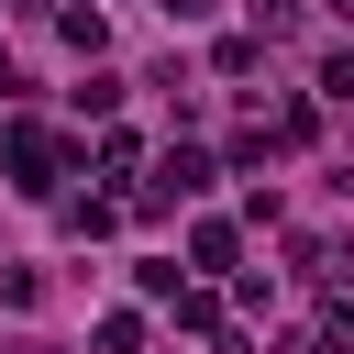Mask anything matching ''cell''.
Instances as JSON below:
<instances>
[{"label": "cell", "instance_id": "8992f818", "mask_svg": "<svg viewBox=\"0 0 354 354\" xmlns=\"http://www.w3.org/2000/svg\"><path fill=\"white\" fill-rule=\"evenodd\" d=\"M321 100H343V111H354V55H321Z\"/></svg>", "mask_w": 354, "mask_h": 354}, {"label": "cell", "instance_id": "5b68a950", "mask_svg": "<svg viewBox=\"0 0 354 354\" xmlns=\"http://www.w3.org/2000/svg\"><path fill=\"white\" fill-rule=\"evenodd\" d=\"M277 33H299V0H254V44H277Z\"/></svg>", "mask_w": 354, "mask_h": 354}, {"label": "cell", "instance_id": "3957f363", "mask_svg": "<svg viewBox=\"0 0 354 354\" xmlns=\"http://www.w3.org/2000/svg\"><path fill=\"white\" fill-rule=\"evenodd\" d=\"M188 266H232V221H199L188 232Z\"/></svg>", "mask_w": 354, "mask_h": 354}, {"label": "cell", "instance_id": "277c9868", "mask_svg": "<svg viewBox=\"0 0 354 354\" xmlns=\"http://www.w3.org/2000/svg\"><path fill=\"white\" fill-rule=\"evenodd\" d=\"M100 354H144V321H133V310H111V321H100Z\"/></svg>", "mask_w": 354, "mask_h": 354}, {"label": "cell", "instance_id": "52a82bcc", "mask_svg": "<svg viewBox=\"0 0 354 354\" xmlns=\"http://www.w3.org/2000/svg\"><path fill=\"white\" fill-rule=\"evenodd\" d=\"M166 22H210V0H166Z\"/></svg>", "mask_w": 354, "mask_h": 354}, {"label": "cell", "instance_id": "7a4b0ae2", "mask_svg": "<svg viewBox=\"0 0 354 354\" xmlns=\"http://www.w3.org/2000/svg\"><path fill=\"white\" fill-rule=\"evenodd\" d=\"M210 177H221V166H210V155H199V144H177V155H166V166H155V188H144V210H166V199H199V188H210Z\"/></svg>", "mask_w": 354, "mask_h": 354}, {"label": "cell", "instance_id": "6da1fadb", "mask_svg": "<svg viewBox=\"0 0 354 354\" xmlns=\"http://www.w3.org/2000/svg\"><path fill=\"white\" fill-rule=\"evenodd\" d=\"M55 177H66V144L44 122H11V188L22 199H55Z\"/></svg>", "mask_w": 354, "mask_h": 354}, {"label": "cell", "instance_id": "9c48e42d", "mask_svg": "<svg viewBox=\"0 0 354 354\" xmlns=\"http://www.w3.org/2000/svg\"><path fill=\"white\" fill-rule=\"evenodd\" d=\"M332 11H354V0H332Z\"/></svg>", "mask_w": 354, "mask_h": 354}, {"label": "cell", "instance_id": "ba28073f", "mask_svg": "<svg viewBox=\"0 0 354 354\" xmlns=\"http://www.w3.org/2000/svg\"><path fill=\"white\" fill-rule=\"evenodd\" d=\"M0 88H22V66H11V55H0Z\"/></svg>", "mask_w": 354, "mask_h": 354}]
</instances>
